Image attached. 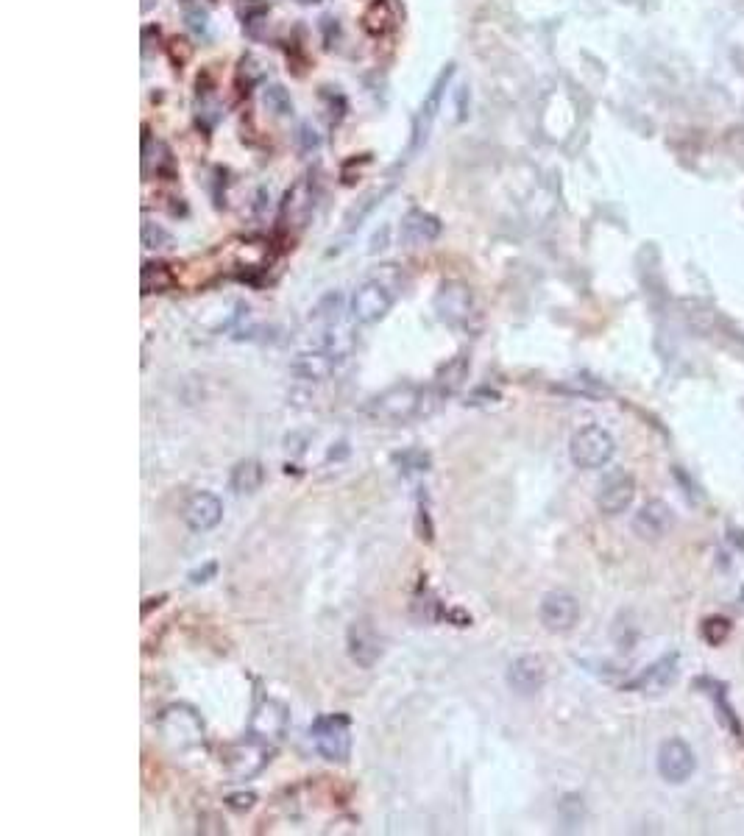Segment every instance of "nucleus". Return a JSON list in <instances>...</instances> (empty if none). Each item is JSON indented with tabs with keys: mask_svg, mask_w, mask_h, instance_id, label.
I'll return each mask as SVG.
<instances>
[{
	"mask_svg": "<svg viewBox=\"0 0 744 836\" xmlns=\"http://www.w3.org/2000/svg\"><path fill=\"white\" fill-rule=\"evenodd\" d=\"M438 393L421 388L416 382H399L374 396L366 405V416L382 424H407L413 418L430 416L432 407L438 405Z\"/></svg>",
	"mask_w": 744,
	"mask_h": 836,
	"instance_id": "f257e3e1",
	"label": "nucleus"
},
{
	"mask_svg": "<svg viewBox=\"0 0 744 836\" xmlns=\"http://www.w3.org/2000/svg\"><path fill=\"white\" fill-rule=\"evenodd\" d=\"M614 452V435L605 430V427H600V424L580 427V430L572 435V441H569V458H572V463H575L577 469H602V466L611 463Z\"/></svg>",
	"mask_w": 744,
	"mask_h": 836,
	"instance_id": "f03ea898",
	"label": "nucleus"
},
{
	"mask_svg": "<svg viewBox=\"0 0 744 836\" xmlns=\"http://www.w3.org/2000/svg\"><path fill=\"white\" fill-rule=\"evenodd\" d=\"M157 728L173 750H196L207 739L204 722L190 706H168L157 719Z\"/></svg>",
	"mask_w": 744,
	"mask_h": 836,
	"instance_id": "7ed1b4c3",
	"label": "nucleus"
},
{
	"mask_svg": "<svg viewBox=\"0 0 744 836\" xmlns=\"http://www.w3.org/2000/svg\"><path fill=\"white\" fill-rule=\"evenodd\" d=\"M313 742L318 756L343 764L352 756V719L346 714H324L313 722Z\"/></svg>",
	"mask_w": 744,
	"mask_h": 836,
	"instance_id": "20e7f679",
	"label": "nucleus"
},
{
	"mask_svg": "<svg viewBox=\"0 0 744 836\" xmlns=\"http://www.w3.org/2000/svg\"><path fill=\"white\" fill-rule=\"evenodd\" d=\"M393 301H396V290H393L388 282H382V279H368V282H363L360 288L354 290L349 313H352V318L357 324L368 327V324H377V321H382L385 315L391 313Z\"/></svg>",
	"mask_w": 744,
	"mask_h": 836,
	"instance_id": "39448f33",
	"label": "nucleus"
},
{
	"mask_svg": "<svg viewBox=\"0 0 744 836\" xmlns=\"http://www.w3.org/2000/svg\"><path fill=\"white\" fill-rule=\"evenodd\" d=\"M290 728V711L282 700H274V697H265L257 703L254 714H251V722H248V736L257 739L262 745L276 747L285 733Z\"/></svg>",
	"mask_w": 744,
	"mask_h": 836,
	"instance_id": "423d86ee",
	"label": "nucleus"
},
{
	"mask_svg": "<svg viewBox=\"0 0 744 836\" xmlns=\"http://www.w3.org/2000/svg\"><path fill=\"white\" fill-rule=\"evenodd\" d=\"M435 313L438 318L449 324V327H466L474 313H477V304H474V293L466 282H444L438 293H435Z\"/></svg>",
	"mask_w": 744,
	"mask_h": 836,
	"instance_id": "0eeeda50",
	"label": "nucleus"
},
{
	"mask_svg": "<svg viewBox=\"0 0 744 836\" xmlns=\"http://www.w3.org/2000/svg\"><path fill=\"white\" fill-rule=\"evenodd\" d=\"M271 750H274V747L262 745L257 739L246 736L243 742H235V745H229L223 750V764H226V770H229L232 778L248 781V778H254L257 772L265 770V764L271 761Z\"/></svg>",
	"mask_w": 744,
	"mask_h": 836,
	"instance_id": "6e6552de",
	"label": "nucleus"
},
{
	"mask_svg": "<svg viewBox=\"0 0 744 836\" xmlns=\"http://www.w3.org/2000/svg\"><path fill=\"white\" fill-rule=\"evenodd\" d=\"M697 770L694 750L683 739H666L658 750V775L666 784H686Z\"/></svg>",
	"mask_w": 744,
	"mask_h": 836,
	"instance_id": "1a4fd4ad",
	"label": "nucleus"
},
{
	"mask_svg": "<svg viewBox=\"0 0 744 836\" xmlns=\"http://www.w3.org/2000/svg\"><path fill=\"white\" fill-rule=\"evenodd\" d=\"M346 650L360 669H371L382 658V639L371 619H354L346 630Z\"/></svg>",
	"mask_w": 744,
	"mask_h": 836,
	"instance_id": "9d476101",
	"label": "nucleus"
},
{
	"mask_svg": "<svg viewBox=\"0 0 744 836\" xmlns=\"http://www.w3.org/2000/svg\"><path fill=\"white\" fill-rule=\"evenodd\" d=\"M538 616H541V625L547 627V630L566 633L580 619V602L572 594H566V591H549L547 597L541 600Z\"/></svg>",
	"mask_w": 744,
	"mask_h": 836,
	"instance_id": "9b49d317",
	"label": "nucleus"
},
{
	"mask_svg": "<svg viewBox=\"0 0 744 836\" xmlns=\"http://www.w3.org/2000/svg\"><path fill=\"white\" fill-rule=\"evenodd\" d=\"M505 680L519 697H533L547 683V664L538 655H519L516 661H510Z\"/></svg>",
	"mask_w": 744,
	"mask_h": 836,
	"instance_id": "f8f14e48",
	"label": "nucleus"
},
{
	"mask_svg": "<svg viewBox=\"0 0 744 836\" xmlns=\"http://www.w3.org/2000/svg\"><path fill=\"white\" fill-rule=\"evenodd\" d=\"M636 499V480L627 471H614L611 477H605L597 491V508L605 516H619L625 513Z\"/></svg>",
	"mask_w": 744,
	"mask_h": 836,
	"instance_id": "ddd939ff",
	"label": "nucleus"
},
{
	"mask_svg": "<svg viewBox=\"0 0 744 836\" xmlns=\"http://www.w3.org/2000/svg\"><path fill=\"white\" fill-rule=\"evenodd\" d=\"M221 519L223 502L215 494H209V491H198L184 505V524L193 533H209V530H215L221 524Z\"/></svg>",
	"mask_w": 744,
	"mask_h": 836,
	"instance_id": "4468645a",
	"label": "nucleus"
},
{
	"mask_svg": "<svg viewBox=\"0 0 744 836\" xmlns=\"http://www.w3.org/2000/svg\"><path fill=\"white\" fill-rule=\"evenodd\" d=\"M452 76H455V65H449L446 70H441V76L435 79V84H432L430 92H427V98H424V104H421V109H418L416 126H413V151L421 148V143H427V134H430L432 120H435L438 109H441V101H444V92H446V87H449V79H452Z\"/></svg>",
	"mask_w": 744,
	"mask_h": 836,
	"instance_id": "2eb2a0df",
	"label": "nucleus"
},
{
	"mask_svg": "<svg viewBox=\"0 0 744 836\" xmlns=\"http://www.w3.org/2000/svg\"><path fill=\"white\" fill-rule=\"evenodd\" d=\"M675 524V513L672 508L661 502V499H653L647 505H641V510L633 516V530L636 536L644 538V541H658L664 538Z\"/></svg>",
	"mask_w": 744,
	"mask_h": 836,
	"instance_id": "dca6fc26",
	"label": "nucleus"
},
{
	"mask_svg": "<svg viewBox=\"0 0 744 836\" xmlns=\"http://www.w3.org/2000/svg\"><path fill=\"white\" fill-rule=\"evenodd\" d=\"M441 235V221L424 212V209H410L402 218V229H399V240L405 243L407 249H421L430 246Z\"/></svg>",
	"mask_w": 744,
	"mask_h": 836,
	"instance_id": "f3484780",
	"label": "nucleus"
},
{
	"mask_svg": "<svg viewBox=\"0 0 744 836\" xmlns=\"http://www.w3.org/2000/svg\"><path fill=\"white\" fill-rule=\"evenodd\" d=\"M313 207V182H310V176H304V179H299V182L290 187L288 196H285V204H282V223L290 226V229H301L304 223L310 221Z\"/></svg>",
	"mask_w": 744,
	"mask_h": 836,
	"instance_id": "a211bd4d",
	"label": "nucleus"
},
{
	"mask_svg": "<svg viewBox=\"0 0 744 836\" xmlns=\"http://www.w3.org/2000/svg\"><path fill=\"white\" fill-rule=\"evenodd\" d=\"M340 363H343V360H340L338 354H332L329 349H324V346H315L310 352H301L299 357H296L293 374L307 379V382H324V379H329L338 371Z\"/></svg>",
	"mask_w": 744,
	"mask_h": 836,
	"instance_id": "6ab92c4d",
	"label": "nucleus"
},
{
	"mask_svg": "<svg viewBox=\"0 0 744 836\" xmlns=\"http://www.w3.org/2000/svg\"><path fill=\"white\" fill-rule=\"evenodd\" d=\"M396 20H399V14L393 9L391 0H371L366 6V12H363V28H366L368 34H374V37H382V34L393 31Z\"/></svg>",
	"mask_w": 744,
	"mask_h": 836,
	"instance_id": "aec40b11",
	"label": "nucleus"
},
{
	"mask_svg": "<svg viewBox=\"0 0 744 836\" xmlns=\"http://www.w3.org/2000/svg\"><path fill=\"white\" fill-rule=\"evenodd\" d=\"M675 667H678V655H664L658 664H653V667L647 669V672H644V675L633 683V689L661 692V689H666V686L672 683V678H675V672H678Z\"/></svg>",
	"mask_w": 744,
	"mask_h": 836,
	"instance_id": "412c9836",
	"label": "nucleus"
},
{
	"mask_svg": "<svg viewBox=\"0 0 744 836\" xmlns=\"http://www.w3.org/2000/svg\"><path fill=\"white\" fill-rule=\"evenodd\" d=\"M466 377H469V357H466V354H457L455 360H449V363L438 371L432 391L438 393V396H449V393L463 388Z\"/></svg>",
	"mask_w": 744,
	"mask_h": 836,
	"instance_id": "4be33fe9",
	"label": "nucleus"
},
{
	"mask_svg": "<svg viewBox=\"0 0 744 836\" xmlns=\"http://www.w3.org/2000/svg\"><path fill=\"white\" fill-rule=\"evenodd\" d=\"M229 483H232L235 494H254L265 483V469H262L260 460H243V463H237L235 469H232V480Z\"/></svg>",
	"mask_w": 744,
	"mask_h": 836,
	"instance_id": "5701e85b",
	"label": "nucleus"
},
{
	"mask_svg": "<svg viewBox=\"0 0 744 836\" xmlns=\"http://www.w3.org/2000/svg\"><path fill=\"white\" fill-rule=\"evenodd\" d=\"M176 285V276L165 262H145L143 265V293H165Z\"/></svg>",
	"mask_w": 744,
	"mask_h": 836,
	"instance_id": "b1692460",
	"label": "nucleus"
},
{
	"mask_svg": "<svg viewBox=\"0 0 744 836\" xmlns=\"http://www.w3.org/2000/svg\"><path fill=\"white\" fill-rule=\"evenodd\" d=\"M184 23L198 37H209V14L207 9H201V3H196V0H184Z\"/></svg>",
	"mask_w": 744,
	"mask_h": 836,
	"instance_id": "393cba45",
	"label": "nucleus"
},
{
	"mask_svg": "<svg viewBox=\"0 0 744 836\" xmlns=\"http://www.w3.org/2000/svg\"><path fill=\"white\" fill-rule=\"evenodd\" d=\"M583 817H586V806H583V797L577 795H569L563 797L561 800V820L566 828H577V825L583 823Z\"/></svg>",
	"mask_w": 744,
	"mask_h": 836,
	"instance_id": "a878e982",
	"label": "nucleus"
},
{
	"mask_svg": "<svg viewBox=\"0 0 744 836\" xmlns=\"http://www.w3.org/2000/svg\"><path fill=\"white\" fill-rule=\"evenodd\" d=\"M340 304H343V299H340V293H329V296H324V299L315 304L313 310V321H327V324H335L340 315Z\"/></svg>",
	"mask_w": 744,
	"mask_h": 836,
	"instance_id": "bb28decb",
	"label": "nucleus"
},
{
	"mask_svg": "<svg viewBox=\"0 0 744 836\" xmlns=\"http://www.w3.org/2000/svg\"><path fill=\"white\" fill-rule=\"evenodd\" d=\"M265 106H268L271 112H276V115H290V112H293V101H290L285 87H279V84L265 90Z\"/></svg>",
	"mask_w": 744,
	"mask_h": 836,
	"instance_id": "cd10ccee",
	"label": "nucleus"
},
{
	"mask_svg": "<svg viewBox=\"0 0 744 836\" xmlns=\"http://www.w3.org/2000/svg\"><path fill=\"white\" fill-rule=\"evenodd\" d=\"M143 246L145 249H170L173 246V237L157 226V223H143Z\"/></svg>",
	"mask_w": 744,
	"mask_h": 836,
	"instance_id": "c85d7f7f",
	"label": "nucleus"
},
{
	"mask_svg": "<svg viewBox=\"0 0 744 836\" xmlns=\"http://www.w3.org/2000/svg\"><path fill=\"white\" fill-rule=\"evenodd\" d=\"M399 460V466H405V474H410V471H430V455L427 452H421V449H410V452H405Z\"/></svg>",
	"mask_w": 744,
	"mask_h": 836,
	"instance_id": "c756f323",
	"label": "nucleus"
},
{
	"mask_svg": "<svg viewBox=\"0 0 744 836\" xmlns=\"http://www.w3.org/2000/svg\"><path fill=\"white\" fill-rule=\"evenodd\" d=\"M254 803H257V795H254V792H240V795L226 797V806L232 811L254 809Z\"/></svg>",
	"mask_w": 744,
	"mask_h": 836,
	"instance_id": "7c9ffc66",
	"label": "nucleus"
},
{
	"mask_svg": "<svg viewBox=\"0 0 744 836\" xmlns=\"http://www.w3.org/2000/svg\"><path fill=\"white\" fill-rule=\"evenodd\" d=\"M299 143L304 151H313V148H318L321 145V137L315 134V129H310V126H301L299 131Z\"/></svg>",
	"mask_w": 744,
	"mask_h": 836,
	"instance_id": "2f4dec72",
	"label": "nucleus"
},
{
	"mask_svg": "<svg viewBox=\"0 0 744 836\" xmlns=\"http://www.w3.org/2000/svg\"><path fill=\"white\" fill-rule=\"evenodd\" d=\"M215 569H218L215 563H207L204 569H198V572H193V575H190V583H193V586H198V583H207V577L215 575Z\"/></svg>",
	"mask_w": 744,
	"mask_h": 836,
	"instance_id": "473e14b6",
	"label": "nucleus"
}]
</instances>
